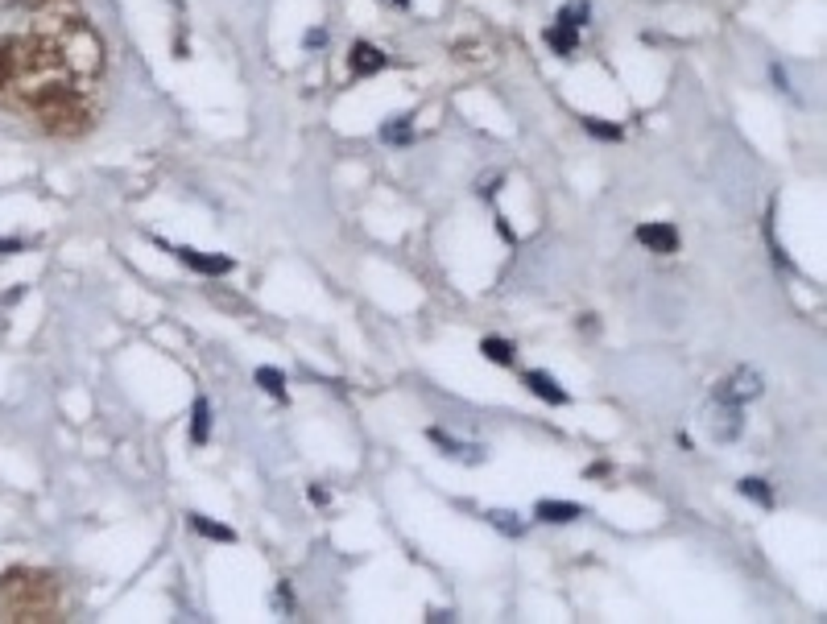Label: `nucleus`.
Segmentation results:
<instances>
[{
	"label": "nucleus",
	"mask_w": 827,
	"mask_h": 624,
	"mask_svg": "<svg viewBox=\"0 0 827 624\" xmlns=\"http://www.w3.org/2000/svg\"><path fill=\"white\" fill-rule=\"evenodd\" d=\"M762 373L757 368H736V373H728L720 385H715L712 401H728V405H744V401H757L762 397Z\"/></svg>",
	"instance_id": "f257e3e1"
},
{
	"label": "nucleus",
	"mask_w": 827,
	"mask_h": 624,
	"mask_svg": "<svg viewBox=\"0 0 827 624\" xmlns=\"http://www.w3.org/2000/svg\"><path fill=\"white\" fill-rule=\"evenodd\" d=\"M707 430L715 443H736L744 430V405H728V401H712L707 410Z\"/></svg>",
	"instance_id": "f03ea898"
},
{
	"label": "nucleus",
	"mask_w": 827,
	"mask_h": 624,
	"mask_svg": "<svg viewBox=\"0 0 827 624\" xmlns=\"http://www.w3.org/2000/svg\"><path fill=\"white\" fill-rule=\"evenodd\" d=\"M431 443L447 459H460V463H468V467H476V463H484V459H489V451H484V447H476V443H460L455 434H447V430H439V426L431 430Z\"/></svg>",
	"instance_id": "7ed1b4c3"
},
{
	"label": "nucleus",
	"mask_w": 827,
	"mask_h": 624,
	"mask_svg": "<svg viewBox=\"0 0 827 624\" xmlns=\"http://www.w3.org/2000/svg\"><path fill=\"white\" fill-rule=\"evenodd\" d=\"M637 240L646 244L649 252H658V257H670V252H678V228L666 224V219H654V224H641V228H637Z\"/></svg>",
	"instance_id": "20e7f679"
},
{
	"label": "nucleus",
	"mask_w": 827,
	"mask_h": 624,
	"mask_svg": "<svg viewBox=\"0 0 827 624\" xmlns=\"http://www.w3.org/2000/svg\"><path fill=\"white\" fill-rule=\"evenodd\" d=\"M170 249V244H166ZM174 257H179L182 265H190V269H199V273H207V278H219V273H228L232 269V261L228 257H211V252H199V249H187V244H179V249H170Z\"/></svg>",
	"instance_id": "39448f33"
},
{
	"label": "nucleus",
	"mask_w": 827,
	"mask_h": 624,
	"mask_svg": "<svg viewBox=\"0 0 827 624\" xmlns=\"http://www.w3.org/2000/svg\"><path fill=\"white\" fill-rule=\"evenodd\" d=\"M526 389L534 393V397H542L546 405H567V401H571V393H567L563 385L555 381V376H550V373H538V368H534V373H526Z\"/></svg>",
	"instance_id": "423d86ee"
},
{
	"label": "nucleus",
	"mask_w": 827,
	"mask_h": 624,
	"mask_svg": "<svg viewBox=\"0 0 827 624\" xmlns=\"http://www.w3.org/2000/svg\"><path fill=\"white\" fill-rule=\"evenodd\" d=\"M385 63H389V58L381 54L376 46H368V42H356V46H352V54H348L352 75H360V79L376 75V71H385Z\"/></svg>",
	"instance_id": "0eeeda50"
},
{
	"label": "nucleus",
	"mask_w": 827,
	"mask_h": 624,
	"mask_svg": "<svg viewBox=\"0 0 827 624\" xmlns=\"http://www.w3.org/2000/svg\"><path fill=\"white\" fill-rule=\"evenodd\" d=\"M538 522H550V525H567V522H579L583 517V504H571V501H538Z\"/></svg>",
	"instance_id": "6e6552de"
},
{
	"label": "nucleus",
	"mask_w": 827,
	"mask_h": 624,
	"mask_svg": "<svg viewBox=\"0 0 827 624\" xmlns=\"http://www.w3.org/2000/svg\"><path fill=\"white\" fill-rule=\"evenodd\" d=\"M546 46L555 50L559 58H571V54H575V46H579V29L559 25V21H555V25L546 29Z\"/></svg>",
	"instance_id": "1a4fd4ad"
},
{
	"label": "nucleus",
	"mask_w": 827,
	"mask_h": 624,
	"mask_svg": "<svg viewBox=\"0 0 827 624\" xmlns=\"http://www.w3.org/2000/svg\"><path fill=\"white\" fill-rule=\"evenodd\" d=\"M207 438H211V405H207V397H195V405H190V443L203 447Z\"/></svg>",
	"instance_id": "9d476101"
},
{
	"label": "nucleus",
	"mask_w": 827,
	"mask_h": 624,
	"mask_svg": "<svg viewBox=\"0 0 827 624\" xmlns=\"http://www.w3.org/2000/svg\"><path fill=\"white\" fill-rule=\"evenodd\" d=\"M484 522H489L497 533H505V538H521V533H526V522L509 509H489L484 512Z\"/></svg>",
	"instance_id": "9b49d317"
},
{
	"label": "nucleus",
	"mask_w": 827,
	"mask_h": 624,
	"mask_svg": "<svg viewBox=\"0 0 827 624\" xmlns=\"http://www.w3.org/2000/svg\"><path fill=\"white\" fill-rule=\"evenodd\" d=\"M588 17H592V5L588 0H567L563 9H559V25H571V29H583L588 25Z\"/></svg>",
	"instance_id": "f8f14e48"
},
{
	"label": "nucleus",
	"mask_w": 827,
	"mask_h": 624,
	"mask_svg": "<svg viewBox=\"0 0 827 624\" xmlns=\"http://www.w3.org/2000/svg\"><path fill=\"white\" fill-rule=\"evenodd\" d=\"M381 141H389V145H410V141H414V121H410V116H394L389 124H381Z\"/></svg>",
	"instance_id": "ddd939ff"
},
{
	"label": "nucleus",
	"mask_w": 827,
	"mask_h": 624,
	"mask_svg": "<svg viewBox=\"0 0 827 624\" xmlns=\"http://www.w3.org/2000/svg\"><path fill=\"white\" fill-rule=\"evenodd\" d=\"M736 492H741V496H749V501H757L762 509H773V492H770V484H765V480H757V475L741 480V484H736Z\"/></svg>",
	"instance_id": "4468645a"
},
{
	"label": "nucleus",
	"mask_w": 827,
	"mask_h": 624,
	"mask_svg": "<svg viewBox=\"0 0 827 624\" xmlns=\"http://www.w3.org/2000/svg\"><path fill=\"white\" fill-rule=\"evenodd\" d=\"M480 352L489 356V360H492V364H513V360H517L513 344H505V339H497V336H489V339H480Z\"/></svg>",
	"instance_id": "2eb2a0df"
},
{
	"label": "nucleus",
	"mask_w": 827,
	"mask_h": 624,
	"mask_svg": "<svg viewBox=\"0 0 827 624\" xmlns=\"http://www.w3.org/2000/svg\"><path fill=\"white\" fill-rule=\"evenodd\" d=\"M257 385H261L269 397H277V401L290 397V393H286V376L277 373V368H257Z\"/></svg>",
	"instance_id": "dca6fc26"
},
{
	"label": "nucleus",
	"mask_w": 827,
	"mask_h": 624,
	"mask_svg": "<svg viewBox=\"0 0 827 624\" xmlns=\"http://www.w3.org/2000/svg\"><path fill=\"white\" fill-rule=\"evenodd\" d=\"M190 525H195L203 538H216V541H236V533L228 530V525H219V522H207L203 512H190Z\"/></svg>",
	"instance_id": "f3484780"
},
{
	"label": "nucleus",
	"mask_w": 827,
	"mask_h": 624,
	"mask_svg": "<svg viewBox=\"0 0 827 624\" xmlns=\"http://www.w3.org/2000/svg\"><path fill=\"white\" fill-rule=\"evenodd\" d=\"M583 129L600 141H620V124H604V121H583Z\"/></svg>",
	"instance_id": "a211bd4d"
},
{
	"label": "nucleus",
	"mask_w": 827,
	"mask_h": 624,
	"mask_svg": "<svg viewBox=\"0 0 827 624\" xmlns=\"http://www.w3.org/2000/svg\"><path fill=\"white\" fill-rule=\"evenodd\" d=\"M302 46H306V50H319V46H327V29H310L306 38H302Z\"/></svg>",
	"instance_id": "6ab92c4d"
},
{
	"label": "nucleus",
	"mask_w": 827,
	"mask_h": 624,
	"mask_svg": "<svg viewBox=\"0 0 827 624\" xmlns=\"http://www.w3.org/2000/svg\"><path fill=\"white\" fill-rule=\"evenodd\" d=\"M306 496H310V504H327L331 501V492H327V488H319V484H310Z\"/></svg>",
	"instance_id": "aec40b11"
},
{
	"label": "nucleus",
	"mask_w": 827,
	"mask_h": 624,
	"mask_svg": "<svg viewBox=\"0 0 827 624\" xmlns=\"http://www.w3.org/2000/svg\"><path fill=\"white\" fill-rule=\"evenodd\" d=\"M770 75H773V83H778V87H782V92H790V79H786V71H782V66H778V63H773V66H770Z\"/></svg>",
	"instance_id": "412c9836"
},
{
	"label": "nucleus",
	"mask_w": 827,
	"mask_h": 624,
	"mask_svg": "<svg viewBox=\"0 0 827 624\" xmlns=\"http://www.w3.org/2000/svg\"><path fill=\"white\" fill-rule=\"evenodd\" d=\"M13 252H21V240H0V257H13Z\"/></svg>",
	"instance_id": "4be33fe9"
},
{
	"label": "nucleus",
	"mask_w": 827,
	"mask_h": 624,
	"mask_svg": "<svg viewBox=\"0 0 827 624\" xmlns=\"http://www.w3.org/2000/svg\"><path fill=\"white\" fill-rule=\"evenodd\" d=\"M394 5H397V9H410V0H394Z\"/></svg>",
	"instance_id": "5701e85b"
}]
</instances>
